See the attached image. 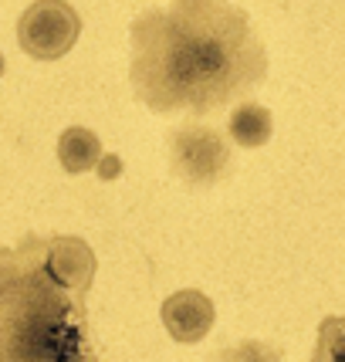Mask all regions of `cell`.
I'll return each instance as SVG.
<instances>
[{"instance_id": "1", "label": "cell", "mask_w": 345, "mask_h": 362, "mask_svg": "<svg viewBox=\"0 0 345 362\" xmlns=\"http://www.w3.org/2000/svg\"><path fill=\"white\" fill-rule=\"evenodd\" d=\"M132 95L156 115H210L267 78V51L230 0H172L129 28Z\"/></svg>"}, {"instance_id": "2", "label": "cell", "mask_w": 345, "mask_h": 362, "mask_svg": "<svg viewBox=\"0 0 345 362\" xmlns=\"http://www.w3.org/2000/svg\"><path fill=\"white\" fill-rule=\"evenodd\" d=\"M88 291L47 264V237L0 247V362H98Z\"/></svg>"}, {"instance_id": "3", "label": "cell", "mask_w": 345, "mask_h": 362, "mask_svg": "<svg viewBox=\"0 0 345 362\" xmlns=\"http://www.w3.org/2000/svg\"><path fill=\"white\" fill-rule=\"evenodd\" d=\"M170 170L189 187L220 183L230 170V142L217 126L183 122L170 132Z\"/></svg>"}, {"instance_id": "4", "label": "cell", "mask_w": 345, "mask_h": 362, "mask_svg": "<svg viewBox=\"0 0 345 362\" xmlns=\"http://www.w3.org/2000/svg\"><path fill=\"white\" fill-rule=\"evenodd\" d=\"M81 17L68 0H34L17 21V45L34 62H58L78 45Z\"/></svg>"}, {"instance_id": "5", "label": "cell", "mask_w": 345, "mask_h": 362, "mask_svg": "<svg viewBox=\"0 0 345 362\" xmlns=\"http://www.w3.org/2000/svg\"><path fill=\"white\" fill-rule=\"evenodd\" d=\"M214 318H217L214 301L197 288H183V291H176V295L163 301V325L183 346L200 342L206 332L214 329Z\"/></svg>"}, {"instance_id": "6", "label": "cell", "mask_w": 345, "mask_h": 362, "mask_svg": "<svg viewBox=\"0 0 345 362\" xmlns=\"http://www.w3.org/2000/svg\"><path fill=\"white\" fill-rule=\"evenodd\" d=\"M47 264H51V271H54L64 284L81 288V291H92L98 261H95V251L88 247V240H81V237H75V234L47 237Z\"/></svg>"}, {"instance_id": "7", "label": "cell", "mask_w": 345, "mask_h": 362, "mask_svg": "<svg viewBox=\"0 0 345 362\" xmlns=\"http://www.w3.org/2000/svg\"><path fill=\"white\" fill-rule=\"evenodd\" d=\"M58 163L64 166V173L71 176L92 173L102 163V139L85 126H68L58 139Z\"/></svg>"}, {"instance_id": "8", "label": "cell", "mask_w": 345, "mask_h": 362, "mask_svg": "<svg viewBox=\"0 0 345 362\" xmlns=\"http://www.w3.org/2000/svg\"><path fill=\"white\" fill-rule=\"evenodd\" d=\"M227 132H230V139H234L240 149H261V146H267L271 132H274V119H271V112H267L264 105L240 102V105L230 112Z\"/></svg>"}, {"instance_id": "9", "label": "cell", "mask_w": 345, "mask_h": 362, "mask_svg": "<svg viewBox=\"0 0 345 362\" xmlns=\"http://www.w3.org/2000/svg\"><path fill=\"white\" fill-rule=\"evenodd\" d=\"M312 362H345V315L322 318Z\"/></svg>"}, {"instance_id": "10", "label": "cell", "mask_w": 345, "mask_h": 362, "mask_svg": "<svg viewBox=\"0 0 345 362\" xmlns=\"http://www.w3.org/2000/svg\"><path fill=\"white\" fill-rule=\"evenodd\" d=\"M214 362H281V349L267 346V342H257V339H247L234 349H223L220 356H210Z\"/></svg>"}, {"instance_id": "11", "label": "cell", "mask_w": 345, "mask_h": 362, "mask_svg": "<svg viewBox=\"0 0 345 362\" xmlns=\"http://www.w3.org/2000/svg\"><path fill=\"white\" fill-rule=\"evenodd\" d=\"M0 71H4V58H0Z\"/></svg>"}]
</instances>
